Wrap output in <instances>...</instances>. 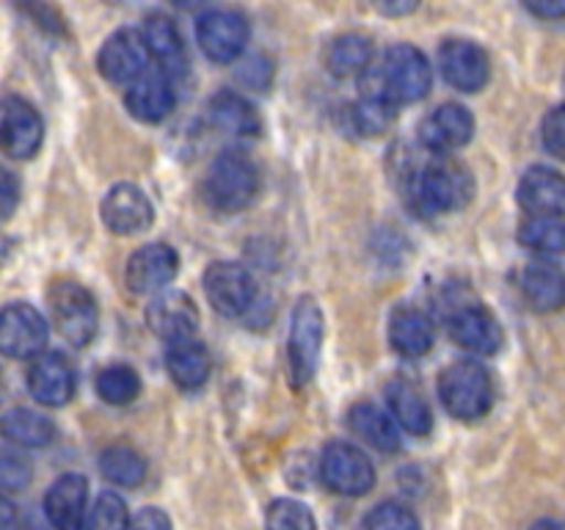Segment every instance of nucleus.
Segmentation results:
<instances>
[{
  "label": "nucleus",
  "instance_id": "nucleus-43",
  "mask_svg": "<svg viewBox=\"0 0 565 530\" xmlns=\"http://www.w3.org/2000/svg\"><path fill=\"white\" fill-rule=\"evenodd\" d=\"M17 199H20V186H17V177L11 171H3L0 177V215L9 219L17 208Z\"/></svg>",
  "mask_w": 565,
  "mask_h": 530
},
{
  "label": "nucleus",
  "instance_id": "nucleus-17",
  "mask_svg": "<svg viewBox=\"0 0 565 530\" xmlns=\"http://www.w3.org/2000/svg\"><path fill=\"white\" fill-rule=\"evenodd\" d=\"M75 368L64 353H42L28 368V390L44 406H64L75 395Z\"/></svg>",
  "mask_w": 565,
  "mask_h": 530
},
{
  "label": "nucleus",
  "instance_id": "nucleus-46",
  "mask_svg": "<svg viewBox=\"0 0 565 530\" xmlns=\"http://www.w3.org/2000/svg\"><path fill=\"white\" fill-rule=\"evenodd\" d=\"M386 14H408V11L417 9V3H392V6H379Z\"/></svg>",
  "mask_w": 565,
  "mask_h": 530
},
{
  "label": "nucleus",
  "instance_id": "nucleus-47",
  "mask_svg": "<svg viewBox=\"0 0 565 530\" xmlns=\"http://www.w3.org/2000/svg\"><path fill=\"white\" fill-rule=\"evenodd\" d=\"M530 530H565V524L557 522V519H539Z\"/></svg>",
  "mask_w": 565,
  "mask_h": 530
},
{
  "label": "nucleus",
  "instance_id": "nucleus-14",
  "mask_svg": "<svg viewBox=\"0 0 565 530\" xmlns=\"http://www.w3.org/2000/svg\"><path fill=\"white\" fill-rule=\"evenodd\" d=\"M180 271V257L171 246L166 243H149L141 246L130 259H127V287L138 296H152V293L163 290L166 285H171V279Z\"/></svg>",
  "mask_w": 565,
  "mask_h": 530
},
{
  "label": "nucleus",
  "instance_id": "nucleus-10",
  "mask_svg": "<svg viewBox=\"0 0 565 530\" xmlns=\"http://www.w3.org/2000/svg\"><path fill=\"white\" fill-rule=\"evenodd\" d=\"M47 320L31 304H9L0 315V348L11 359L42 357L47 346Z\"/></svg>",
  "mask_w": 565,
  "mask_h": 530
},
{
  "label": "nucleus",
  "instance_id": "nucleus-9",
  "mask_svg": "<svg viewBox=\"0 0 565 530\" xmlns=\"http://www.w3.org/2000/svg\"><path fill=\"white\" fill-rule=\"evenodd\" d=\"M196 39L204 55L218 64L241 59L248 42V22L241 11L232 9H213L199 17Z\"/></svg>",
  "mask_w": 565,
  "mask_h": 530
},
{
  "label": "nucleus",
  "instance_id": "nucleus-3",
  "mask_svg": "<svg viewBox=\"0 0 565 530\" xmlns=\"http://www.w3.org/2000/svg\"><path fill=\"white\" fill-rule=\"evenodd\" d=\"M472 171L452 158H436L414 174V202L425 213H450L472 202Z\"/></svg>",
  "mask_w": 565,
  "mask_h": 530
},
{
  "label": "nucleus",
  "instance_id": "nucleus-12",
  "mask_svg": "<svg viewBox=\"0 0 565 530\" xmlns=\"http://www.w3.org/2000/svg\"><path fill=\"white\" fill-rule=\"evenodd\" d=\"M441 75L458 92H480L489 83V55L478 42L447 39L439 50Z\"/></svg>",
  "mask_w": 565,
  "mask_h": 530
},
{
  "label": "nucleus",
  "instance_id": "nucleus-6",
  "mask_svg": "<svg viewBox=\"0 0 565 530\" xmlns=\"http://www.w3.org/2000/svg\"><path fill=\"white\" fill-rule=\"evenodd\" d=\"M323 348V312L318 301L303 296L292 309L290 337H287V359H290L292 384L303 386L312 381Z\"/></svg>",
  "mask_w": 565,
  "mask_h": 530
},
{
  "label": "nucleus",
  "instance_id": "nucleus-16",
  "mask_svg": "<svg viewBox=\"0 0 565 530\" xmlns=\"http://www.w3.org/2000/svg\"><path fill=\"white\" fill-rule=\"evenodd\" d=\"M3 149L17 160H28L39 152L44 141V125L39 110L22 97L3 99Z\"/></svg>",
  "mask_w": 565,
  "mask_h": 530
},
{
  "label": "nucleus",
  "instance_id": "nucleus-15",
  "mask_svg": "<svg viewBox=\"0 0 565 530\" xmlns=\"http://www.w3.org/2000/svg\"><path fill=\"white\" fill-rule=\"evenodd\" d=\"M147 326L166 342L191 340L199 329V309L188 293L166 290L149 301Z\"/></svg>",
  "mask_w": 565,
  "mask_h": 530
},
{
  "label": "nucleus",
  "instance_id": "nucleus-18",
  "mask_svg": "<svg viewBox=\"0 0 565 530\" xmlns=\"http://www.w3.org/2000/svg\"><path fill=\"white\" fill-rule=\"evenodd\" d=\"M44 513L55 530H86L88 484L83 475H61L44 495Z\"/></svg>",
  "mask_w": 565,
  "mask_h": 530
},
{
  "label": "nucleus",
  "instance_id": "nucleus-7",
  "mask_svg": "<svg viewBox=\"0 0 565 530\" xmlns=\"http://www.w3.org/2000/svg\"><path fill=\"white\" fill-rule=\"evenodd\" d=\"M320 478L337 495L362 497L375 486V467L351 442H331L320 456Z\"/></svg>",
  "mask_w": 565,
  "mask_h": 530
},
{
  "label": "nucleus",
  "instance_id": "nucleus-26",
  "mask_svg": "<svg viewBox=\"0 0 565 530\" xmlns=\"http://www.w3.org/2000/svg\"><path fill=\"white\" fill-rule=\"evenodd\" d=\"M386 403H390L395 423L401 428H406L408 434H430V428H434V412H430L428 401H425L417 386L408 384V381H392L386 386Z\"/></svg>",
  "mask_w": 565,
  "mask_h": 530
},
{
  "label": "nucleus",
  "instance_id": "nucleus-32",
  "mask_svg": "<svg viewBox=\"0 0 565 530\" xmlns=\"http://www.w3.org/2000/svg\"><path fill=\"white\" fill-rule=\"evenodd\" d=\"M99 473L105 480L125 489H136L147 478V462L138 451L127 445H110L99 453Z\"/></svg>",
  "mask_w": 565,
  "mask_h": 530
},
{
  "label": "nucleus",
  "instance_id": "nucleus-33",
  "mask_svg": "<svg viewBox=\"0 0 565 530\" xmlns=\"http://www.w3.org/2000/svg\"><path fill=\"white\" fill-rule=\"evenodd\" d=\"M138 392H141V379L127 364H110V368L99 370L97 395L110 406H125V403L136 401Z\"/></svg>",
  "mask_w": 565,
  "mask_h": 530
},
{
  "label": "nucleus",
  "instance_id": "nucleus-5",
  "mask_svg": "<svg viewBox=\"0 0 565 530\" xmlns=\"http://www.w3.org/2000/svg\"><path fill=\"white\" fill-rule=\"evenodd\" d=\"M50 315H53L55 329L61 331L66 342L72 346H88L97 335L99 312L97 301L92 293L77 282H55L50 287Z\"/></svg>",
  "mask_w": 565,
  "mask_h": 530
},
{
  "label": "nucleus",
  "instance_id": "nucleus-42",
  "mask_svg": "<svg viewBox=\"0 0 565 530\" xmlns=\"http://www.w3.org/2000/svg\"><path fill=\"white\" fill-rule=\"evenodd\" d=\"M130 530H171V519L160 508H143L136 513Z\"/></svg>",
  "mask_w": 565,
  "mask_h": 530
},
{
  "label": "nucleus",
  "instance_id": "nucleus-11",
  "mask_svg": "<svg viewBox=\"0 0 565 530\" xmlns=\"http://www.w3.org/2000/svg\"><path fill=\"white\" fill-rule=\"evenodd\" d=\"M149 55L152 53H149L143 33L132 31V28H121L103 44L97 55V66L105 81L136 83L138 77L149 72Z\"/></svg>",
  "mask_w": 565,
  "mask_h": 530
},
{
  "label": "nucleus",
  "instance_id": "nucleus-23",
  "mask_svg": "<svg viewBox=\"0 0 565 530\" xmlns=\"http://www.w3.org/2000/svg\"><path fill=\"white\" fill-rule=\"evenodd\" d=\"M436 329L434 320L423 312L419 307L403 304L392 312L390 318V342L401 357H425L434 348Z\"/></svg>",
  "mask_w": 565,
  "mask_h": 530
},
{
  "label": "nucleus",
  "instance_id": "nucleus-27",
  "mask_svg": "<svg viewBox=\"0 0 565 530\" xmlns=\"http://www.w3.org/2000/svg\"><path fill=\"white\" fill-rule=\"evenodd\" d=\"M166 370L182 390H196L210 375V353L199 340H177L166 348Z\"/></svg>",
  "mask_w": 565,
  "mask_h": 530
},
{
  "label": "nucleus",
  "instance_id": "nucleus-31",
  "mask_svg": "<svg viewBox=\"0 0 565 530\" xmlns=\"http://www.w3.org/2000/svg\"><path fill=\"white\" fill-rule=\"evenodd\" d=\"M3 434L11 445L42 447L53 442L55 425L53 420L44 417L42 412H33V409H25V406H14L3 414Z\"/></svg>",
  "mask_w": 565,
  "mask_h": 530
},
{
  "label": "nucleus",
  "instance_id": "nucleus-45",
  "mask_svg": "<svg viewBox=\"0 0 565 530\" xmlns=\"http://www.w3.org/2000/svg\"><path fill=\"white\" fill-rule=\"evenodd\" d=\"M0 519H3L0 530H20V528H17V511H14V506H11L9 497L0 502Z\"/></svg>",
  "mask_w": 565,
  "mask_h": 530
},
{
  "label": "nucleus",
  "instance_id": "nucleus-19",
  "mask_svg": "<svg viewBox=\"0 0 565 530\" xmlns=\"http://www.w3.org/2000/svg\"><path fill=\"white\" fill-rule=\"evenodd\" d=\"M516 197L533 219H561L565 213V177L550 166H533L519 182Z\"/></svg>",
  "mask_w": 565,
  "mask_h": 530
},
{
  "label": "nucleus",
  "instance_id": "nucleus-2",
  "mask_svg": "<svg viewBox=\"0 0 565 530\" xmlns=\"http://www.w3.org/2000/svg\"><path fill=\"white\" fill-rule=\"evenodd\" d=\"M259 188L257 163L241 149H226L204 171L202 199L218 213H241L257 199Z\"/></svg>",
  "mask_w": 565,
  "mask_h": 530
},
{
  "label": "nucleus",
  "instance_id": "nucleus-39",
  "mask_svg": "<svg viewBox=\"0 0 565 530\" xmlns=\"http://www.w3.org/2000/svg\"><path fill=\"white\" fill-rule=\"evenodd\" d=\"M0 484H3L6 495L22 491L31 484V464L11 445H6L3 453H0Z\"/></svg>",
  "mask_w": 565,
  "mask_h": 530
},
{
  "label": "nucleus",
  "instance_id": "nucleus-34",
  "mask_svg": "<svg viewBox=\"0 0 565 530\" xmlns=\"http://www.w3.org/2000/svg\"><path fill=\"white\" fill-rule=\"evenodd\" d=\"M519 243L530 252L561 254L565 252V221L563 219H530L519 230Z\"/></svg>",
  "mask_w": 565,
  "mask_h": 530
},
{
  "label": "nucleus",
  "instance_id": "nucleus-4",
  "mask_svg": "<svg viewBox=\"0 0 565 530\" xmlns=\"http://www.w3.org/2000/svg\"><path fill=\"white\" fill-rule=\"evenodd\" d=\"M439 398L447 412L458 420L483 417L494 401L491 375L478 362H456L441 373Z\"/></svg>",
  "mask_w": 565,
  "mask_h": 530
},
{
  "label": "nucleus",
  "instance_id": "nucleus-13",
  "mask_svg": "<svg viewBox=\"0 0 565 530\" xmlns=\"http://www.w3.org/2000/svg\"><path fill=\"white\" fill-rule=\"evenodd\" d=\"M103 221L116 235H141L152 226L154 208L138 186L121 182L103 199Z\"/></svg>",
  "mask_w": 565,
  "mask_h": 530
},
{
  "label": "nucleus",
  "instance_id": "nucleus-35",
  "mask_svg": "<svg viewBox=\"0 0 565 530\" xmlns=\"http://www.w3.org/2000/svg\"><path fill=\"white\" fill-rule=\"evenodd\" d=\"M265 530H318V524L303 502L274 500L265 513Z\"/></svg>",
  "mask_w": 565,
  "mask_h": 530
},
{
  "label": "nucleus",
  "instance_id": "nucleus-21",
  "mask_svg": "<svg viewBox=\"0 0 565 530\" xmlns=\"http://www.w3.org/2000/svg\"><path fill=\"white\" fill-rule=\"evenodd\" d=\"M174 83H171V75L163 70H149L147 75L138 77L136 83H130L125 94L127 110H130L136 119L149 121H163L166 116L174 110Z\"/></svg>",
  "mask_w": 565,
  "mask_h": 530
},
{
  "label": "nucleus",
  "instance_id": "nucleus-29",
  "mask_svg": "<svg viewBox=\"0 0 565 530\" xmlns=\"http://www.w3.org/2000/svg\"><path fill=\"white\" fill-rule=\"evenodd\" d=\"M326 66L337 77H362L373 66V42L367 36H362V33L337 36L329 44V53H326Z\"/></svg>",
  "mask_w": 565,
  "mask_h": 530
},
{
  "label": "nucleus",
  "instance_id": "nucleus-41",
  "mask_svg": "<svg viewBox=\"0 0 565 530\" xmlns=\"http://www.w3.org/2000/svg\"><path fill=\"white\" fill-rule=\"evenodd\" d=\"M237 81H243V86L248 88H265L270 83V64L263 55L243 61L241 70H237Z\"/></svg>",
  "mask_w": 565,
  "mask_h": 530
},
{
  "label": "nucleus",
  "instance_id": "nucleus-28",
  "mask_svg": "<svg viewBox=\"0 0 565 530\" xmlns=\"http://www.w3.org/2000/svg\"><path fill=\"white\" fill-rule=\"evenodd\" d=\"M348 425L362 442L373 445L381 453H395L401 447V434H397L395 417L381 412L373 403H356L348 412Z\"/></svg>",
  "mask_w": 565,
  "mask_h": 530
},
{
  "label": "nucleus",
  "instance_id": "nucleus-38",
  "mask_svg": "<svg viewBox=\"0 0 565 530\" xmlns=\"http://www.w3.org/2000/svg\"><path fill=\"white\" fill-rule=\"evenodd\" d=\"M364 530H419V519L401 502H384L367 513Z\"/></svg>",
  "mask_w": 565,
  "mask_h": 530
},
{
  "label": "nucleus",
  "instance_id": "nucleus-30",
  "mask_svg": "<svg viewBox=\"0 0 565 530\" xmlns=\"http://www.w3.org/2000/svg\"><path fill=\"white\" fill-rule=\"evenodd\" d=\"M143 39H147L149 53L160 61L163 72L171 75V72L185 66V47H182V36L174 20H169L166 14H152L143 25Z\"/></svg>",
  "mask_w": 565,
  "mask_h": 530
},
{
  "label": "nucleus",
  "instance_id": "nucleus-1",
  "mask_svg": "<svg viewBox=\"0 0 565 530\" xmlns=\"http://www.w3.org/2000/svg\"><path fill=\"white\" fill-rule=\"evenodd\" d=\"M430 83H434V72H430L428 59L414 44H395L381 55L379 64L364 72L362 94L364 99L397 108V105L428 97Z\"/></svg>",
  "mask_w": 565,
  "mask_h": 530
},
{
  "label": "nucleus",
  "instance_id": "nucleus-24",
  "mask_svg": "<svg viewBox=\"0 0 565 530\" xmlns=\"http://www.w3.org/2000/svg\"><path fill=\"white\" fill-rule=\"evenodd\" d=\"M207 116L210 125H213L215 130L226 132V136L254 138L263 130V119H259L257 108L235 92L215 94L207 105Z\"/></svg>",
  "mask_w": 565,
  "mask_h": 530
},
{
  "label": "nucleus",
  "instance_id": "nucleus-36",
  "mask_svg": "<svg viewBox=\"0 0 565 530\" xmlns=\"http://www.w3.org/2000/svg\"><path fill=\"white\" fill-rule=\"evenodd\" d=\"M130 513H127L125 500L114 491H103L88 513L86 530H130Z\"/></svg>",
  "mask_w": 565,
  "mask_h": 530
},
{
  "label": "nucleus",
  "instance_id": "nucleus-37",
  "mask_svg": "<svg viewBox=\"0 0 565 530\" xmlns=\"http://www.w3.org/2000/svg\"><path fill=\"white\" fill-rule=\"evenodd\" d=\"M397 110L392 105L384 103H373V99H362L359 105H353L351 110V121L353 127L359 130V136H384L386 130L395 121Z\"/></svg>",
  "mask_w": 565,
  "mask_h": 530
},
{
  "label": "nucleus",
  "instance_id": "nucleus-44",
  "mask_svg": "<svg viewBox=\"0 0 565 530\" xmlns=\"http://www.w3.org/2000/svg\"><path fill=\"white\" fill-rule=\"evenodd\" d=\"M524 9L541 20H563L565 17V3H527Z\"/></svg>",
  "mask_w": 565,
  "mask_h": 530
},
{
  "label": "nucleus",
  "instance_id": "nucleus-20",
  "mask_svg": "<svg viewBox=\"0 0 565 530\" xmlns=\"http://www.w3.org/2000/svg\"><path fill=\"white\" fill-rule=\"evenodd\" d=\"M472 132L475 116L469 114V108H463L458 103H447L430 110V116L419 127V138H423L425 147L439 155L461 149L463 144L472 141Z\"/></svg>",
  "mask_w": 565,
  "mask_h": 530
},
{
  "label": "nucleus",
  "instance_id": "nucleus-25",
  "mask_svg": "<svg viewBox=\"0 0 565 530\" xmlns=\"http://www.w3.org/2000/svg\"><path fill=\"white\" fill-rule=\"evenodd\" d=\"M522 293L535 312H555L565 304V276L557 265L530 263L522 271Z\"/></svg>",
  "mask_w": 565,
  "mask_h": 530
},
{
  "label": "nucleus",
  "instance_id": "nucleus-8",
  "mask_svg": "<svg viewBox=\"0 0 565 530\" xmlns=\"http://www.w3.org/2000/svg\"><path fill=\"white\" fill-rule=\"evenodd\" d=\"M204 296L215 312L226 318H241L257 298V282L252 271L237 263H213L204 271Z\"/></svg>",
  "mask_w": 565,
  "mask_h": 530
},
{
  "label": "nucleus",
  "instance_id": "nucleus-40",
  "mask_svg": "<svg viewBox=\"0 0 565 530\" xmlns=\"http://www.w3.org/2000/svg\"><path fill=\"white\" fill-rule=\"evenodd\" d=\"M541 138H544L546 152L555 155L557 160H565V103L552 108L544 116V125H541Z\"/></svg>",
  "mask_w": 565,
  "mask_h": 530
},
{
  "label": "nucleus",
  "instance_id": "nucleus-22",
  "mask_svg": "<svg viewBox=\"0 0 565 530\" xmlns=\"http://www.w3.org/2000/svg\"><path fill=\"white\" fill-rule=\"evenodd\" d=\"M450 335L461 348L475 353H486V357L497 353L502 346L500 320H497L486 307H478V304L458 307L456 312H452Z\"/></svg>",
  "mask_w": 565,
  "mask_h": 530
}]
</instances>
